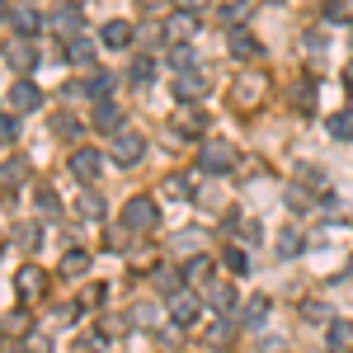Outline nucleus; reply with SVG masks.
Here are the masks:
<instances>
[{"label":"nucleus","instance_id":"f8f14e48","mask_svg":"<svg viewBox=\"0 0 353 353\" xmlns=\"http://www.w3.org/2000/svg\"><path fill=\"white\" fill-rule=\"evenodd\" d=\"M10 24H14V38H38L48 28V14L33 5H19V10H10Z\"/></svg>","mask_w":353,"mask_h":353},{"label":"nucleus","instance_id":"39448f33","mask_svg":"<svg viewBox=\"0 0 353 353\" xmlns=\"http://www.w3.org/2000/svg\"><path fill=\"white\" fill-rule=\"evenodd\" d=\"M141 156H146V137L132 132V128H118L113 141H109V161L113 165H137Z\"/></svg>","mask_w":353,"mask_h":353},{"label":"nucleus","instance_id":"4c0bfd02","mask_svg":"<svg viewBox=\"0 0 353 353\" xmlns=\"http://www.w3.org/2000/svg\"><path fill=\"white\" fill-rule=\"evenodd\" d=\"M170 66L184 76V71H198V57H193V48H170Z\"/></svg>","mask_w":353,"mask_h":353},{"label":"nucleus","instance_id":"a18cd8bd","mask_svg":"<svg viewBox=\"0 0 353 353\" xmlns=\"http://www.w3.org/2000/svg\"><path fill=\"white\" fill-rule=\"evenodd\" d=\"M344 85H349V90H353V61H349V66H344Z\"/></svg>","mask_w":353,"mask_h":353},{"label":"nucleus","instance_id":"20e7f679","mask_svg":"<svg viewBox=\"0 0 353 353\" xmlns=\"http://www.w3.org/2000/svg\"><path fill=\"white\" fill-rule=\"evenodd\" d=\"M198 28H203V19H198L193 10H174V14H165V19H161V33H165L170 48H189Z\"/></svg>","mask_w":353,"mask_h":353},{"label":"nucleus","instance_id":"412c9836","mask_svg":"<svg viewBox=\"0 0 353 353\" xmlns=\"http://www.w3.org/2000/svg\"><path fill=\"white\" fill-rule=\"evenodd\" d=\"M174 94H179V99H184V104H198V99H203V94H208V81H203V76H198V71H184V76H179V81H174Z\"/></svg>","mask_w":353,"mask_h":353},{"label":"nucleus","instance_id":"a19ab883","mask_svg":"<svg viewBox=\"0 0 353 353\" xmlns=\"http://www.w3.org/2000/svg\"><path fill=\"white\" fill-rule=\"evenodd\" d=\"M5 330H10V334H28V330H33V321H28V311H10V321H5Z\"/></svg>","mask_w":353,"mask_h":353},{"label":"nucleus","instance_id":"4468645a","mask_svg":"<svg viewBox=\"0 0 353 353\" xmlns=\"http://www.w3.org/2000/svg\"><path fill=\"white\" fill-rule=\"evenodd\" d=\"M226 52L236 57V61H254L264 48H259V38H254L250 28H231V33H226Z\"/></svg>","mask_w":353,"mask_h":353},{"label":"nucleus","instance_id":"9d476101","mask_svg":"<svg viewBox=\"0 0 353 353\" xmlns=\"http://www.w3.org/2000/svg\"><path fill=\"white\" fill-rule=\"evenodd\" d=\"M264 90H269L264 76H241V81L231 85V99H236V109H259L264 104Z\"/></svg>","mask_w":353,"mask_h":353},{"label":"nucleus","instance_id":"a211bd4d","mask_svg":"<svg viewBox=\"0 0 353 353\" xmlns=\"http://www.w3.org/2000/svg\"><path fill=\"white\" fill-rule=\"evenodd\" d=\"M325 349L330 353H349L353 349V321H330L325 325Z\"/></svg>","mask_w":353,"mask_h":353},{"label":"nucleus","instance_id":"f03ea898","mask_svg":"<svg viewBox=\"0 0 353 353\" xmlns=\"http://www.w3.org/2000/svg\"><path fill=\"white\" fill-rule=\"evenodd\" d=\"M118 221H123V231H156V221H161V203L146 198V193H137V198L123 203Z\"/></svg>","mask_w":353,"mask_h":353},{"label":"nucleus","instance_id":"e433bc0d","mask_svg":"<svg viewBox=\"0 0 353 353\" xmlns=\"http://www.w3.org/2000/svg\"><path fill=\"white\" fill-rule=\"evenodd\" d=\"M288 208H292V212H311V208H316V193L292 184V189H288Z\"/></svg>","mask_w":353,"mask_h":353},{"label":"nucleus","instance_id":"7c9ffc66","mask_svg":"<svg viewBox=\"0 0 353 353\" xmlns=\"http://www.w3.org/2000/svg\"><path fill=\"white\" fill-rule=\"evenodd\" d=\"M217 19H221L226 28H245V19H250V0H226Z\"/></svg>","mask_w":353,"mask_h":353},{"label":"nucleus","instance_id":"de8ad7c7","mask_svg":"<svg viewBox=\"0 0 353 353\" xmlns=\"http://www.w3.org/2000/svg\"><path fill=\"white\" fill-rule=\"evenodd\" d=\"M5 14H10V10H5V0H0V19H5Z\"/></svg>","mask_w":353,"mask_h":353},{"label":"nucleus","instance_id":"2f4dec72","mask_svg":"<svg viewBox=\"0 0 353 353\" xmlns=\"http://www.w3.org/2000/svg\"><path fill=\"white\" fill-rule=\"evenodd\" d=\"M90 273V250H66L61 254V278H81Z\"/></svg>","mask_w":353,"mask_h":353},{"label":"nucleus","instance_id":"4be33fe9","mask_svg":"<svg viewBox=\"0 0 353 353\" xmlns=\"http://www.w3.org/2000/svg\"><path fill=\"white\" fill-rule=\"evenodd\" d=\"M273 250H278V259H297L301 250H306V236H301L297 226H288V231H278V241H273Z\"/></svg>","mask_w":353,"mask_h":353},{"label":"nucleus","instance_id":"393cba45","mask_svg":"<svg viewBox=\"0 0 353 353\" xmlns=\"http://www.w3.org/2000/svg\"><path fill=\"white\" fill-rule=\"evenodd\" d=\"M52 132L61 137V141H81L85 123H81V118H76V113H66V109H61V113H52Z\"/></svg>","mask_w":353,"mask_h":353},{"label":"nucleus","instance_id":"1a4fd4ad","mask_svg":"<svg viewBox=\"0 0 353 353\" xmlns=\"http://www.w3.org/2000/svg\"><path fill=\"white\" fill-rule=\"evenodd\" d=\"M48 28H52L57 38H66V43H71V38H81V33H85L81 5H61V10H52V14H48Z\"/></svg>","mask_w":353,"mask_h":353},{"label":"nucleus","instance_id":"f704fd0d","mask_svg":"<svg viewBox=\"0 0 353 353\" xmlns=\"http://www.w3.org/2000/svg\"><path fill=\"white\" fill-rule=\"evenodd\" d=\"M81 217L85 221H104V217H109V208H104V198H99V193H90V189L81 193Z\"/></svg>","mask_w":353,"mask_h":353},{"label":"nucleus","instance_id":"c756f323","mask_svg":"<svg viewBox=\"0 0 353 353\" xmlns=\"http://www.w3.org/2000/svg\"><path fill=\"white\" fill-rule=\"evenodd\" d=\"M165 198H170V203H189L193 198V184H189V174H165Z\"/></svg>","mask_w":353,"mask_h":353},{"label":"nucleus","instance_id":"423d86ee","mask_svg":"<svg viewBox=\"0 0 353 353\" xmlns=\"http://www.w3.org/2000/svg\"><path fill=\"white\" fill-rule=\"evenodd\" d=\"M5 61H10V66L28 81V76L43 66V52L33 48V38H10V43H5Z\"/></svg>","mask_w":353,"mask_h":353},{"label":"nucleus","instance_id":"bb28decb","mask_svg":"<svg viewBox=\"0 0 353 353\" xmlns=\"http://www.w3.org/2000/svg\"><path fill=\"white\" fill-rule=\"evenodd\" d=\"M66 61H71V66H85V71H90V66H94V43H90V38H71V48H66Z\"/></svg>","mask_w":353,"mask_h":353},{"label":"nucleus","instance_id":"c03bdc74","mask_svg":"<svg viewBox=\"0 0 353 353\" xmlns=\"http://www.w3.org/2000/svg\"><path fill=\"white\" fill-rule=\"evenodd\" d=\"M174 5H179V10H193V14H198V10H203L208 0H174Z\"/></svg>","mask_w":353,"mask_h":353},{"label":"nucleus","instance_id":"cd10ccee","mask_svg":"<svg viewBox=\"0 0 353 353\" xmlns=\"http://www.w3.org/2000/svg\"><path fill=\"white\" fill-rule=\"evenodd\" d=\"M203 128H208V118L198 109H184L179 118H174V137H203Z\"/></svg>","mask_w":353,"mask_h":353},{"label":"nucleus","instance_id":"72a5a7b5","mask_svg":"<svg viewBox=\"0 0 353 353\" xmlns=\"http://www.w3.org/2000/svg\"><path fill=\"white\" fill-rule=\"evenodd\" d=\"M221 264L236 273V278H245V273H250V254H245L241 245H226V250H221Z\"/></svg>","mask_w":353,"mask_h":353},{"label":"nucleus","instance_id":"37998d69","mask_svg":"<svg viewBox=\"0 0 353 353\" xmlns=\"http://www.w3.org/2000/svg\"><path fill=\"white\" fill-rule=\"evenodd\" d=\"M292 104H297V109H311V85H297V94H292Z\"/></svg>","mask_w":353,"mask_h":353},{"label":"nucleus","instance_id":"6ab92c4d","mask_svg":"<svg viewBox=\"0 0 353 353\" xmlns=\"http://www.w3.org/2000/svg\"><path fill=\"white\" fill-rule=\"evenodd\" d=\"M236 321H241L245 330H264V325H269V297H250Z\"/></svg>","mask_w":353,"mask_h":353},{"label":"nucleus","instance_id":"a878e982","mask_svg":"<svg viewBox=\"0 0 353 353\" xmlns=\"http://www.w3.org/2000/svg\"><path fill=\"white\" fill-rule=\"evenodd\" d=\"M179 273H184V283H203V288H208V283H212V259H208V254H193Z\"/></svg>","mask_w":353,"mask_h":353},{"label":"nucleus","instance_id":"ea45409f","mask_svg":"<svg viewBox=\"0 0 353 353\" xmlns=\"http://www.w3.org/2000/svg\"><path fill=\"white\" fill-rule=\"evenodd\" d=\"M19 141V113H0V146Z\"/></svg>","mask_w":353,"mask_h":353},{"label":"nucleus","instance_id":"dca6fc26","mask_svg":"<svg viewBox=\"0 0 353 353\" xmlns=\"http://www.w3.org/2000/svg\"><path fill=\"white\" fill-rule=\"evenodd\" d=\"M90 128H94V132H118V128H123V109H118V104H113V99H104V104H94V109H90Z\"/></svg>","mask_w":353,"mask_h":353},{"label":"nucleus","instance_id":"c9c22d12","mask_svg":"<svg viewBox=\"0 0 353 353\" xmlns=\"http://www.w3.org/2000/svg\"><path fill=\"white\" fill-rule=\"evenodd\" d=\"M38 212H43V217H57V212H61V198H57L52 184H38Z\"/></svg>","mask_w":353,"mask_h":353},{"label":"nucleus","instance_id":"79ce46f5","mask_svg":"<svg viewBox=\"0 0 353 353\" xmlns=\"http://www.w3.org/2000/svg\"><path fill=\"white\" fill-rule=\"evenodd\" d=\"M19 245H24V250H38V226H19Z\"/></svg>","mask_w":353,"mask_h":353},{"label":"nucleus","instance_id":"c85d7f7f","mask_svg":"<svg viewBox=\"0 0 353 353\" xmlns=\"http://www.w3.org/2000/svg\"><path fill=\"white\" fill-rule=\"evenodd\" d=\"M28 179V165L14 156V161H0V189H19Z\"/></svg>","mask_w":353,"mask_h":353},{"label":"nucleus","instance_id":"ddd939ff","mask_svg":"<svg viewBox=\"0 0 353 353\" xmlns=\"http://www.w3.org/2000/svg\"><path fill=\"white\" fill-rule=\"evenodd\" d=\"M132 38H137V28L128 24V19H109V24L99 28V43H104L109 52H128V48H132Z\"/></svg>","mask_w":353,"mask_h":353},{"label":"nucleus","instance_id":"f257e3e1","mask_svg":"<svg viewBox=\"0 0 353 353\" xmlns=\"http://www.w3.org/2000/svg\"><path fill=\"white\" fill-rule=\"evenodd\" d=\"M241 165V151H236V141H226V137H208L203 146H198V170L203 174H231Z\"/></svg>","mask_w":353,"mask_h":353},{"label":"nucleus","instance_id":"aec40b11","mask_svg":"<svg viewBox=\"0 0 353 353\" xmlns=\"http://www.w3.org/2000/svg\"><path fill=\"white\" fill-rule=\"evenodd\" d=\"M236 334H241V321L236 316H212L208 321V344H231Z\"/></svg>","mask_w":353,"mask_h":353},{"label":"nucleus","instance_id":"5701e85b","mask_svg":"<svg viewBox=\"0 0 353 353\" xmlns=\"http://www.w3.org/2000/svg\"><path fill=\"white\" fill-rule=\"evenodd\" d=\"M81 90H85V99L104 104V99L113 94V76H109V71H94V76H85V81H81Z\"/></svg>","mask_w":353,"mask_h":353},{"label":"nucleus","instance_id":"09e8293b","mask_svg":"<svg viewBox=\"0 0 353 353\" xmlns=\"http://www.w3.org/2000/svg\"><path fill=\"white\" fill-rule=\"evenodd\" d=\"M269 5H283V0H269Z\"/></svg>","mask_w":353,"mask_h":353},{"label":"nucleus","instance_id":"49530a36","mask_svg":"<svg viewBox=\"0 0 353 353\" xmlns=\"http://www.w3.org/2000/svg\"><path fill=\"white\" fill-rule=\"evenodd\" d=\"M137 5H141V10H156V5H161V0H137Z\"/></svg>","mask_w":353,"mask_h":353},{"label":"nucleus","instance_id":"9b49d317","mask_svg":"<svg viewBox=\"0 0 353 353\" xmlns=\"http://www.w3.org/2000/svg\"><path fill=\"white\" fill-rule=\"evenodd\" d=\"M14 292L24 301H38V297H48V273L38 269V264H24V269L14 273Z\"/></svg>","mask_w":353,"mask_h":353},{"label":"nucleus","instance_id":"7ed1b4c3","mask_svg":"<svg viewBox=\"0 0 353 353\" xmlns=\"http://www.w3.org/2000/svg\"><path fill=\"white\" fill-rule=\"evenodd\" d=\"M165 316H170V325H174V330L198 325V316H203V297L189 292V288H179L174 297H165Z\"/></svg>","mask_w":353,"mask_h":353},{"label":"nucleus","instance_id":"6e6552de","mask_svg":"<svg viewBox=\"0 0 353 353\" xmlns=\"http://www.w3.org/2000/svg\"><path fill=\"white\" fill-rule=\"evenodd\" d=\"M99 170H104V156H99L94 146H76V151H71V174L81 179L85 189L99 179Z\"/></svg>","mask_w":353,"mask_h":353},{"label":"nucleus","instance_id":"58836bf2","mask_svg":"<svg viewBox=\"0 0 353 353\" xmlns=\"http://www.w3.org/2000/svg\"><path fill=\"white\" fill-rule=\"evenodd\" d=\"M301 316H306L311 325H330V306L325 301H301Z\"/></svg>","mask_w":353,"mask_h":353},{"label":"nucleus","instance_id":"2eb2a0df","mask_svg":"<svg viewBox=\"0 0 353 353\" xmlns=\"http://www.w3.org/2000/svg\"><path fill=\"white\" fill-rule=\"evenodd\" d=\"M43 109V90L33 81H14V90H10V113H33Z\"/></svg>","mask_w":353,"mask_h":353},{"label":"nucleus","instance_id":"b1692460","mask_svg":"<svg viewBox=\"0 0 353 353\" xmlns=\"http://www.w3.org/2000/svg\"><path fill=\"white\" fill-rule=\"evenodd\" d=\"M151 288H156V292H161V297H174V292H179V288H184V273L179 269H151Z\"/></svg>","mask_w":353,"mask_h":353},{"label":"nucleus","instance_id":"f3484780","mask_svg":"<svg viewBox=\"0 0 353 353\" xmlns=\"http://www.w3.org/2000/svg\"><path fill=\"white\" fill-rule=\"evenodd\" d=\"M128 81H132L137 90H151V85H156V57L137 52L132 61H128Z\"/></svg>","mask_w":353,"mask_h":353},{"label":"nucleus","instance_id":"0eeeda50","mask_svg":"<svg viewBox=\"0 0 353 353\" xmlns=\"http://www.w3.org/2000/svg\"><path fill=\"white\" fill-rule=\"evenodd\" d=\"M203 301H208L217 316H236V301H241V292H236V283H226V278H212V283L203 288Z\"/></svg>","mask_w":353,"mask_h":353},{"label":"nucleus","instance_id":"473e14b6","mask_svg":"<svg viewBox=\"0 0 353 353\" xmlns=\"http://www.w3.org/2000/svg\"><path fill=\"white\" fill-rule=\"evenodd\" d=\"M330 137H334V141H353V113L349 109H339V113H330Z\"/></svg>","mask_w":353,"mask_h":353}]
</instances>
